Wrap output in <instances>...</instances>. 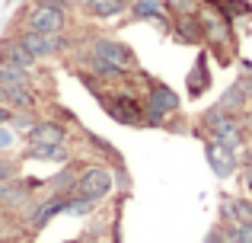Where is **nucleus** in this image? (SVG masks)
<instances>
[{"label":"nucleus","mask_w":252,"mask_h":243,"mask_svg":"<svg viewBox=\"0 0 252 243\" xmlns=\"http://www.w3.org/2000/svg\"><path fill=\"white\" fill-rule=\"evenodd\" d=\"M179 106H182V100H179V93L172 87L160 80H150V90H147V103H144V115H147V125H166V119L172 112H179Z\"/></svg>","instance_id":"obj_1"},{"label":"nucleus","mask_w":252,"mask_h":243,"mask_svg":"<svg viewBox=\"0 0 252 243\" xmlns=\"http://www.w3.org/2000/svg\"><path fill=\"white\" fill-rule=\"evenodd\" d=\"M99 103H102V109H105V112H109L118 125H131V128H141V125H147L144 103L137 100V96H131V93H105V96H99Z\"/></svg>","instance_id":"obj_2"},{"label":"nucleus","mask_w":252,"mask_h":243,"mask_svg":"<svg viewBox=\"0 0 252 243\" xmlns=\"http://www.w3.org/2000/svg\"><path fill=\"white\" fill-rule=\"evenodd\" d=\"M112 189H115V176H112L109 167H90L86 173L77 176V186H74V195L77 199H86L93 205H99L102 199H109Z\"/></svg>","instance_id":"obj_3"},{"label":"nucleus","mask_w":252,"mask_h":243,"mask_svg":"<svg viewBox=\"0 0 252 243\" xmlns=\"http://www.w3.org/2000/svg\"><path fill=\"white\" fill-rule=\"evenodd\" d=\"M90 55H96L99 61H105V64H112V68L122 70V74H128V70L137 68L134 51H131L125 42H118V38H109V35H96V38H93Z\"/></svg>","instance_id":"obj_4"},{"label":"nucleus","mask_w":252,"mask_h":243,"mask_svg":"<svg viewBox=\"0 0 252 243\" xmlns=\"http://www.w3.org/2000/svg\"><path fill=\"white\" fill-rule=\"evenodd\" d=\"M169 32L176 35V42H182V45H201V42H204V32H201V19H198V10L169 13Z\"/></svg>","instance_id":"obj_5"},{"label":"nucleus","mask_w":252,"mask_h":243,"mask_svg":"<svg viewBox=\"0 0 252 243\" xmlns=\"http://www.w3.org/2000/svg\"><path fill=\"white\" fill-rule=\"evenodd\" d=\"M67 26V13L48 10V6H32L26 16V29L29 32H42V35H58Z\"/></svg>","instance_id":"obj_6"},{"label":"nucleus","mask_w":252,"mask_h":243,"mask_svg":"<svg viewBox=\"0 0 252 243\" xmlns=\"http://www.w3.org/2000/svg\"><path fill=\"white\" fill-rule=\"evenodd\" d=\"M19 42H23L35 58H51V55H58V51H64L70 45L64 32H58V35H42V32H29V29L19 32Z\"/></svg>","instance_id":"obj_7"},{"label":"nucleus","mask_w":252,"mask_h":243,"mask_svg":"<svg viewBox=\"0 0 252 243\" xmlns=\"http://www.w3.org/2000/svg\"><path fill=\"white\" fill-rule=\"evenodd\" d=\"M204 157H208V167L214 170L217 179H230V176L236 173V167H240V157H236L233 150L220 147L214 138H208V141H204Z\"/></svg>","instance_id":"obj_8"},{"label":"nucleus","mask_w":252,"mask_h":243,"mask_svg":"<svg viewBox=\"0 0 252 243\" xmlns=\"http://www.w3.org/2000/svg\"><path fill=\"white\" fill-rule=\"evenodd\" d=\"M131 19L134 23H157L160 29L169 32V10H166V0H137V3L128 6Z\"/></svg>","instance_id":"obj_9"},{"label":"nucleus","mask_w":252,"mask_h":243,"mask_svg":"<svg viewBox=\"0 0 252 243\" xmlns=\"http://www.w3.org/2000/svg\"><path fill=\"white\" fill-rule=\"evenodd\" d=\"M185 90H189V100H201L204 93L211 90V68H208V51L195 58V68L189 70L185 77Z\"/></svg>","instance_id":"obj_10"},{"label":"nucleus","mask_w":252,"mask_h":243,"mask_svg":"<svg viewBox=\"0 0 252 243\" xmlns=\"http://www.w3.org/2000/svg\"><path fill=\"white\" fill-rule=\"evenodd\" d=\"M249 100H252V83H249V77L243 74L236 83H230V87L223 90V96H220L217 106L230 109V112H243V109L249 106Z\"/></svg>","instance_id":"obj_11"},{"label":"nucleus","mask_w":252,"mask_h":243,"mask_svg":"<svg viewBox=\"0 0 252 243\" xmlns=\"http://www.w3.org/2000/svg\"><path fill=\"white\" fill-rule=\"evenodd\" d=\"M201 125L208 128V138H217V135H223V131H230V128H240V119H236V112H230V109L214 106V109H208V112L201 115Z\"/></svg>","instance_id":"obj_12"},{"label":"nucleus","mask_w":252,"mask_h":243,"mask_svg":"<svg viewBox=\"0 0 252 243\" xmlns=\"http://www.w3.org/2000/svg\"><path fill=\"white\" fill-rule=\"evenodd\" d=\"M0 58L10 61L13 68H19V70H32V68H35V61H38V58L32 55L23 42H19V35L16 38H6V42L0 45Z\"/></svg>","instance_id":"obj_13"},{"label":"nucleus","mask_w":252,"mask_h":243,"mask_svg":"<svg viewBox=\"0 0 252 243\" xmlns=\"http://www.w3.org/2000/svg\"><path fill=\"white\" fill-rule=\"evenodd\" d=\"M29 144H67V128L61 122H35L29 128Z\"/></svg>","instance_id":"obj_14"},{"label":"nucleus","mask_w":252,"mask_h":243,"mask_svg":"<svg viewBox=\"0 0 252 243\" xmlns=\"http://www.w3.org/2000/svg\"><path fill=\"white\" fill-rule=\"evenodd\" d=\"M198 3L211 6L214 13H220L223 19L236 23V19H249L252 16V0H198Z\"/></svg>","instance_id":"obj_15"},{"label":"nucleus","mask_w":252,"mask_h":243,"mask_svg":"<svg viewBox=\"0 0 252 243\" xmlns=\"http://www.w3.org/2000/svg\"><path fill=\"white\" fill-rule=\"evenodd\" d=\"M70 199L74 195H51L45 205H38L35 211H32V227H45L51 218H58V214H67V205H70Z\"/></svg>","instance_id":"obj_16"},{"label":"nucleus","mask_w":252,"mask_h":243,"mask_svg":"<svg viewBox=\"0 0 252 243\" xmlns=\"http://www.w3.org/2000/svg\"><path fill=\"white\" fill-rule=\"evenodd\" d=\"M220 221H240V224H252V199H220Z\"/></svg>","instance_id":"obj_17"},{"label":"nucleus","mask_w":252,"mask_h":243,"mask_svg":"<svg viewBox=\"0 0 252 243\" xmlns=\"http://www.w3.org/2000/svg\"><path fill=\"white\" fill-rule=\"evenodd\" d=\"M3 106L6 109H19V112H32V109H35V93L29 90V83L3 87Z\"/></svg>","instance_id":"obj_18"},{"label":"nucleus","mask_w":252,"mask_h":243,"mask_svg":"<svg viewBox=\"0 0 252 243\" xmlns=\"http://www.w3.org/2000/svg\"><path fill=\"white\" fill-rule=\"evenodd\" d=\"M26 157L29 160H51V163H67L70 160V150L67 144H29L26 147Z\"/></svg>","instance_id":"obj_19"},{"label":"nucleus","mask_w":252,"mask_h":243,"mask_svg":"<svg viewBox=\"0 0 252 243\" xmlns=\"http://www.w3.org/2000/svg\"><path fill=\"white\" fill-rule=\"evenodd\" d=\"M83 10L90 13L93 19H115V16H122V13H128V3H125V0H86Z\"/></svg>","instance_id":"obj_20"},{"label":"nucleus","mask_w":252,"mask_h":243,"mask_svg":"<svg viewBox=\"0 0 252 243\" xmlns=\"http://www.w3.org/2000/svg\"><path fill=\"white\" fill-rule=\"evenodd\" d=\"M51 189H55V195H74V186H77V173L70 167H64L58 176H51V182H48Z\"/></svg>","instance_id":"obj_21"},{"label":"nucleus","mask_w":252,"mask_h":243,"mask_svg":"<svg viewBox=\"0 0 252 243\" xmlns=\"http://www.w3.org/2000/svg\"><path fill=\"white\" fill-rule=\"evenodd\" d=\"M16 83H29V70H19L0 58V87H16Z\"/></svg>","instance_id":"obj_22"},{"label":"nucleus","mask_w":252,"mask_h":243,"mask_svg":"<svg viewBox=\"0 0 252 243\" xmlns=\"http://www.w3.org/2000/svg\"><path fill=\"white\" fill-rule=\"evenodd\" d=\"M227 243H252V224H240V221H230L223 224Z\"/></svg>","instance_id":"obj_23"},{"label":"nucleus","mask_w":252,"mask_h":243,"mask_svg":"<svg viewBox=\"0 0 252 243\" xmlns=\"http://www.w3.org/2000/svg\"><path fill=\"white\" fill-rule=\"evenodd\" d=\"M13 144H16V131L10 125H0V150H10Z\"/></svg>","instance_id":"obj_24"},{"label":"nucleus","mask_w":252,"mask_h":243,"mask_svg":"<svg viewBox=\"0 0 252 243\" xmlns=\"http://www.w3.org/2000/svg\"><path fill=\"white\" fill-rule=\"evenodd\" d=\"M32 6H48V10H58V13H67L70 10L67 0H32Z\"/></svg>","instance_id":"obj_25"},{"label":"nucleus","mask_w":252,"mask_h":243,"mask_svg":"<svg viewBox=\"0 0 252 243\" xmlns=\"http://www.w3.org/2000/svg\"><path fill=\"white\" fill-rule=\"evenodd\" d=\"M6 125H10L13 131H16V128H26V131H29L32 125H35V119H32V115H10V122H6Z\"/></svg>","instance_id":"obj_26"},{"label":"nucleus","mask_w":252,"mask_h":243,"mask_svg":"<svg viewBox=\"0 0 252 243\" xmlns=\"http://www.w3.org/2000/svg\"><path fill=\"white\" fill-rule=\"evenodd\" d=\"M13 179H16V167L6 163V160H0V182H13Z\"/></svg>","instance_id":"obj_27"},{"label":"nucleus","mask_w":252,"mask_h":243,"mask_svg":"<svg viewBox=\"0 0 252 243\" xmlns=\"http://www.w3.org/2000/svg\"><path fill=\"white\" fill-rule=\"evenodd\" d=\"M204 243H227V234H223V227H211Z\"/></svg>","instance_id":"obj_28"},{"label":"nucleus","mask_w":252,"mask_h":243,"mask_svg":"<svg viewBox=\"0 0 252 243\" xmlns=\"http://www.w3.org/2000/svg\"><path fill=\"white\" fill-rule=\"evenodd\" d=\"M243 189H246L249 199H252V163H246V170H243Z\"/></svg>","instance_id":"obj_29"},{"label":"nucleus","mask_w":252,"mask_h":243,"mask_svg":"<svg viewBox=\"0 0 252 243\" xmlns=\"http://www.w3.org/2000/svg\"><path fill=\"white\" fill-rule=\"evenodd\" d=\"M10 115H13L10 109H6V106H0V125H6V122H10Z\"/></svg>","instance_id":"obj_30"},{"label":"nucleus","mask_w":252,"mask_h":243,"mask_svg":"<svg viewBox=\"0 0 252 243\" xmlns=\"http://www.w3.org/2000/svg\"><path fill=\"white\" fill-rule=\"evenodd\" d=\"M6 227V208H0V231Z\"/></svg>","instance_id":"obj_31"},{"label":"nucleus","mask_w":252,"mask_h":243,"mask_svg":"<svg viewBox=\"0 0 252 243\" xmlns=\"http://www.w3.org/2000/svg\"><path fill=\"white\" fill-rule=\"evenodd\" d=\"M70 6H86V0H67Z\"/></svg>","instance_id":"obj_32"},{"label":"nucleus","mask_w":252,"mask_h":243,"mask_svg":"<svg viewBox=\"0 0 252 243\" xmlns=\"http://www.w3.org/2000/svg\"><path fill=\"white\" fill-rule=\"evenodd\" d=\"M246 77H249V83H252V70H246Z\"/></svg>","instance_id":"obj_33"},{"label":"nucleus","mask_w":252,"mask_h":243,"mask_svg":"<svg viewBox=\"0 0 252 243\" xmlns=\"http://www.w3.org/2000/svg\"><path fill=\"white\" fill-rule=\"evenodd\" d=\"M125 3H128V6H131V3H137V0H125Z\"/></svg>","instance_id":"obj_34"},{"label":"nucleus","mask_w":252,"mask_h":243,"mask_svg":"<svg viewBox=\"0 0 252 243\" xmlns=\"http://www.w3.org/2000/svg\"><path fill=\"white\" fill-rule=\"evenodd\" d=\"M0 243H3V240H0Z\"/></svg>","instance_id":"obj_35"},{"label":"nucleus","mask_w":252,"mask_h":243,"mask_svg":"<svg viewBox=\"0 0 252 243\" xmlns=\"http://www.w3.org/2000/svg\"><path fill=\"white\" fill-rule=\"evenodd\" d=\"M249 19H252V16H249Z\"/></svg>","instance_id":"obj_36"}]
</instances>
